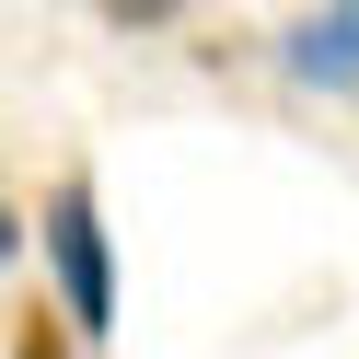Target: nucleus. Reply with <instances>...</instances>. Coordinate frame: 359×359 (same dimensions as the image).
<instances>
[{
    "label": "nucleus",
    "mask_w": 359,
    "mask_h": 359,
    "mask_svg": "<svg viewBox=\"0 0 359 359\" xmlns=\"http://www.w3.org/2000/svg\"><path fill=\"white\" fill-rule=\"evenodd\" d=\"M35 243H47V278H58V325H70L81 348H104V336H116V232H104V197H93L81 163L47 186Z\"/></svg>",
    "instance_id": "f257e3e1"
},
{
    "label": "nucleus",
    "mask_w": 359,
    "mask_h": 359,
    "mask_svg": "<svg viewBox=\"0 0 359 359\" xmlns=\"http://www.w3.org/2000/svg\"><path fill=\"white\" fill-rule=\"evenodd\" d=\"M278 70L302 81V93H359V0L290 12V24H278Z\"/></svg>",
    "instance_id": "f03ea898"
},
{
    "label": "nucleus",
    "mask_w": 359,
    "mask_h": 359,
    "mask_svg": "<svg viewBox=\"0 0 359 359\" xmlns=\"http://www.w3.org/2000/svg\"><path fill=\"white\" fill-rule=\"evenodd\" d=\"M12 359H81V336L58 325V302H24V313H12Z\"/></svg>",
    "instance_id": "7ed1b4c3"
},
{
    "label": "nucleus",
    "mask_w": 359,
    "mask_h": 359,
    "mask_svg": "<svg viewBox=\"0 0 359 359\" xmlns=\"http://www.w3.org/2000/svg\"><path fill=\"white\" fill-rule=\"evenodd\" d=\"M12 255H24V220H12V209H0V266H12Z\"/></svg>",
    "instance_id": "20e7f679"
}]
</instances>
